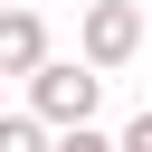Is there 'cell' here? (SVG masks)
Segmentation results:
<instances>
[{
    "label": "cell",
    "instance_id": "6da1fadb",
    "mask_svg": "<svg viewBox=\"0 0 152 152\" xmlns=\"http://www.w3.org/2000/svg\"><path fill=\"white\" fill-rule=\"evenodd\" d=\"M95 104H104V66H86V57H38L28 66V114L38 124H95Z\"/></svg>",
    "mask_w": 152,
    "mask_h": 152
},
{
    "label": "cell",
    "instance_id": "7a4b0ae2",
    "mask_svg": "<svg viewBox=\"0 0 152 152\" xmlns=\"http://www.w3.org/2000/svg\"><path fill=\"white\" fill-rule=\"evenodd\" d=\"M76 57L104 66V76L133 66V57H142V10H133V0H86V19H76Z\"/></svg>",
    "mask_w": 152,
    "mask_h": 152
},
{
    "label": "cell",
    "instance_id": "3957f363",
    "mask_svg": "<svg viewBox=\"0 0 152 152\" xmlns=\"http://www.w3.org/2000/svg\"><path fill=\"white\" fill-rule=\"evenodd\" d=\"M38 57H48V19L28 0H0V76H28Z\"/></svg>",
    "mask_w": 152,
    "mask_h": 152
},
{
    "label": "cell",
    "instance_id": "277c9868",
    "mask_svg": "<svg viewBox=\"0 0 152 152\" xmlns=\"http://www.w3.org/2000/svg\"><path fill=\"white\" fill-rule=\"evenodd\" d=\"M57 142V124H38V114H0V152H48Z\"/></svg>",
    "mask_w": 152,
    "mask_h": 152
},
{
    "label": "cell",
    "instance_id": "5b68a950",
    "mask_svg": "<svg viewBox=\"0 0 152 152\" xmlns=\"http://www.w3.org/2000/svg\"><path fill=\"white\" fill-rule=\"evenodd\" d=\"M48 152H124V142H114V133H95V124H66Z\"/></svg>",
    "mask_w": 152,
    "mask_h": 152
},
{
    "label": "cell",
    "instance_id": "8992f818",
    "mask_svg": "<svg viewBox=\"0 0 152 152\" xmlns=\"http://www.w3.org/2000/svg\"><path fill=\"white\" fill-rule=\"evenodd\" d=\"M114 142H124V152H152V104H142V114H133V124H124Z\"/></svg>",
    "mask_w": 152,
    "mask_h": 152
}]
</instances>
